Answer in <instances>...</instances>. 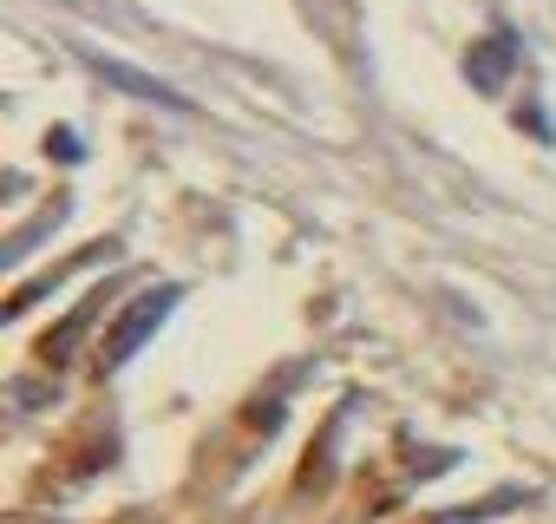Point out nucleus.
I'll use <instances>...</instances> for the list:
<instances>
[{
  "label": "nucleus",
  "mask_w": 556,
  "mask_h": 524,
  "mask_svg": "<svg viewBox=\"0 0 556 524\" xmlns=\"http://www.w3.org/2000/svg\"><path fill=\"white\" fill-rule=\"evenodd\" d=\"M510 66H517V34H510V27L484 34V40L465 53V79H471L478 92H497V86L510 79Z\"/></svg>",
  "instance_id": "7ed1b4c3"
},
{
  "label": "nucleus",
  "mask_w": 556,
  "mask_h": 524,
  "mask_svg": "<svg viewBox=\"0 0 556 524\" xmlns=\"http://www.w3.org/2000/svg\"><path fill=\"white\" fill-rule=\"evenodd\" d=\"M177 302H184V289H177V283H157V289H144V296H138V302H131V309H125V315L105 328V341H99V361H105V367H125V361H131V354H138V348H144V341L164 328V315H170Z\"/></svg>",
  "instance_id": "f257e3e1"
},
{
  "label": "nucleus",
  "mask_w": 556,
  "mask_h": 524,
  "mask_svg": "<svg viewBox=\"0 0 556 524\" xmlns=\"http://www.w3.org/2000/svg\"><path fill=\"white\" fill-rule=\"evenodd\" d=\"M86 66H92L105 86H118V92H131V99H144V105H170V112H190V99H184L177 86H164L157 73H138V66H125V60H105V53H86Z\"/></svg>",
  "instance_id": "f03ea898"
}]
</instances>
